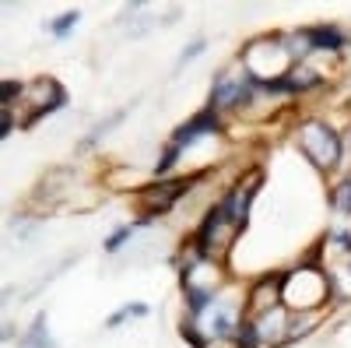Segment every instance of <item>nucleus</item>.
<instances>
[{"label": "nucleus", "instance_id": "f257e3e1", "mask_svg": "<svg viewBox=\"0 0 351 348\" xmlns=\"http://www.w3.org/2000/svg\"><path fill=\"white\" fill-rule=\"evenodd\" d=\"M299 148H302V155H306L319 172H330V169L337 165V159H341V137H337V130L327 127V124L306 120V124L299 127Z\"/></svg>", "mask_w": 351, "mask_h": 348}, {"label": "nucleus", "instance_id": "f03ea898", "mask_svg": "<svg viewBox=\"0 0 351 348\" xmlns=\"http://www.w3.org/2000/svg\"><path fill=\"white\" fill-rule=\"evenodd\" d=\"M256 81L250 71H221L215 78V89H211V109L225 113V109H239L246 102L256 99Z\"/></svg>", "mask_w": 351, "mask_h": 348}, {"label": "nucleus", "instance_id": "7ed1b4c3", "mask_svg": "<svg viewBox=\"0 0 351 348\" xmlns=\"http://www.w3.org/2000/svg\"><path fill=\"white\" fill-rule=\"evenodd\" d=\"M200 180H204V176L162 180V183H155V187H144V190L137 194V200H141V208H144V215H148V218H155V215H169V211L176 208V200H180L183 194H190Z\"/></svg>", "mask_w": 351, "mask_h": 348}, {"label": "nucleus", "instance_id": "20e7f679", "mask_svg": "<svg viewBox=\"0 0 351 348\" xmlns=\"http://www.w3.org/2000/svg\"><path fill=\"white\" fill-rule=\"evenodd\" d=\"M25 106L32 109V116L25 120V127H32V124H39L43 116H49V113H56V109H64V102H67V92L56 84L53 78H36L32 84H25Z\"/></svg>", "mask_w": 351, "mask_h": 348}, {"label": "nucleus", "instance_id": "39448f33", "mask_svg": "<svg viewBox=\"0 0 351 348\" xmlns=\"http://www.w3.org/2000/svg\"><path fill=\"white\" fill-rule=\"evenodd\" d=\"M218 130H221V113H215V109L208 106V109H200V113L193 116V120H186L180 130L172 134V144H176L180 152H186V148H193L197 141L215 137Z\"/></svg>", "mask_w": 351, "mask_h": 348}, {"label": "nucleus", "instance_id": "423d86ee", "mask_svg": "<svg viewBox=\"0 0 351 348\" xmlns=\"http://www.w3.org/2000/svg\"><path fill=\"white\" fill-rule=\"evenodd\" d=\"M250 321H253V327H256L260 348H267V345H285V341H288V327H291L288 306H274V310H263V313L250 316Z\"/></svg>", "mask_w": 351, "mask_h": 348}, {"label": "nucleus", "instance_id": "0eeeda50", "mask_svg": "<svg viewBox=\"0 0 351 348\" xmlns=\"http://www.w3.org/2000/svg\"><path fill=\"white\" fill-rule=\"evenodd\" d=\"M281 306V275H263L253 288H250V313H263Z\"/></svg>", "mask_w": 351, "mask_h": 348}, {"label": "nucleus", "instance_id": "6e6552de", "mask_svg": "<svg viewBox=\"0 0 351 348\" xmlns=\"http://www.w3.org/2000/svg\"><path fill=\"white\" fill-rule=\"evenodd\" d=\"M306 36H309L313 53H341L348 46V36L337 25H313V28H306Z\"/></svg>", "mask_w": 351, "mask_h": 348}, {"label": "nucleus", "instance_id": "1a4fd4ad", "mask_svg": "<svg viewBox=\"0 0 351 348\" xmlns=\"http://www.w3.org/2000/svg\"><path fill=\"white\" fill-rule=\"evenodd\" d=\"M285 81H288V95H295V92L319 89V84H324V74H316L309 64H295V67L285 74Z\"/></svg>", "mask_w": 351, "mask_h": 348}, {"label": "nucleus", "instance_id": "9d476101", "mask_svg": "<svg viewBox=\"0 0 351 348\" xmlns=\"http://www.w3.org/2000/svg\"><path fill=\"white\" fill-rule=\"evenodd\" d=\"M144 225H152V218H141V222H130V225H120L112 232V236L106 240V253H120L127 246V240H134V232L144 229Z\"/></svg>", "mask_w": 351, "mask_h": 348}, {"label": "nucleus", "instance_id": "9b49d317", "mask_svg": "<svg viewBox=\"0 0 351 348\" xmlns=\"http://www.w3.org/2000/svg\"><path fill=\"white\" fill-rule=\"evenodd\" d=\"M123 120H127V109H116L112 116H106V120H102V124H99V127H95L92 134H88V137H84V148H92L95 141H102V137H106V134H109L112 127H120Z\"/></svg>", "mask_w": 351, "mask_h": 348}, {"label": "nucleus", "instance_id": "f8f14e48", "mask_svg": "<svg viewBox=\"0 0 351 348\" xmlns=\"http://www.w3.org/2000/svg\"><path fill=\"white\" fill-rule=\"evenodd\" d=\"M180 155H183V152L169 141V144H165V152H162V155H158V162H155V176H169V172L176 169V162H180Z\"/></svg>", "mask_w": 351, "mask_h": 348}, {"label": "nucleus", "instance_id": "ddd939ff", "mask_svg": "<svg viewBox=\"0 0 351 348\" xmlns=\"http://www.w3.org/2000/svg\"><path fill=\"white\" fill-rule=\"evenodd\" d=\"M127 316H148V306H144V303H127L123 310H116V313L109 316L106 327H120V324L127 321Z\"/></svg>", "mask_w": 351, "mask_h": 348}, {"label": "nucleus", "instance_id": "4468645a", "mask_svg": "<svg viewBox=\"0 0 351 348\" xmlns=\"http://www.w3.org/2000/svg\"><path fill=\"white\" fill-rule=\"evenodd\" d=\"M81 21V14L77 11H67V14H60V18H56V21H49V32L56 36V39H64L67 32H71V28Z\"/></svg>", "mask_w": 351, "mask_h": 348}, {"label": "nucleus", "instance_id": "2eb2a0df", "mask_svg": "<svg viewBox=\"0 0 351 348\" xmlns=\"http://www.w3.org/2000/svg\"><path fill=\"white\" fill-rule=\"evenodd\" d=\"M204 49H208V43H204V39H193V43H190V46L180 53V60H176V74H180V71H183L190 60H197V56H200Z\"/></svg>", "mask_w": 351, "mask_h": 348}]
</instances>
